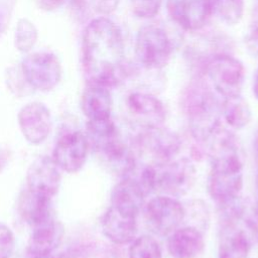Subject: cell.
<instances>
[{
  "mask_svg": "<svg viewBox=\"0 0 258 258\" xmlns=\"http://www.w3.org/2000/svg\"><path fill=\"white\" fill-rule=\"evenodd\" d=\"M82 58L90 85L113 88L129 75L122 32L107 17L95 18L85 28Z\"/></svg>",
  "mask_w": 258,
  "mask_h": 258,
  "instance_id": "cell-1",
  "label": "cell"
},
{
  "mask_svg": "<svg viewBox=\"0 0 258 258\" xmlns=\"http://www.w3.org/2000/svg\"><path fill=\"white\" fill-rule=\"evenodd\" d=\"M211 140V171L208 191L218 204L238 197L243 187V157L234 134L221 127Z\"/></svg>",
  "mask_w": 258,
  "mask_h": 258,
  "instance_id": "cell-2",
  "label": "cell"
},
{
  "mask_svg": "<svg viewBox=\"0 0 258 258\" xmlns=\"http://www.w3.org/2000/svg\"><path fill=\"white\" fill-rule=\"evenodd\" d=\"M181 105L196 140L208 141L221 127L222 104L203 80L196 79L189 83L183 92Z\"/></svg>",
  "mask_w": 258,
  "mask_h": 258,
  "instance_id": "cell-3",
  "label": "cell"
},
{
  "mask_svg": "<svg viewBox=\"0 0 258 258\" xmlns=\"http://www.w3.org/2000/svg\"><path fill=\"white\" fill-rule=\"evenodd\" d=\"M89 144L122 177L129 175L137 165L135 151L123 138L110 118L87 122Z\"/></svg>",
  "mask_w": 258,
  "mask_h": 258,
  "instance_id": "cell-4",
  "label": "cell"
},
{
  "mask_svg": "<svg viewBox=\"0 0 258 258\" xmlns=\"http://www.w3.org/2000/svg\"><path fill=\"white\" fill-rule=\"evenodd\" d=\"M154 191L165 196L180 197L186 195L196 181V167L186 157L152 164Z\"/></svg>",
  "mask_w": 258,
  "mask_h": 258,
  "instance_id": "cell-5",
  "label": "cell"
},
{
  "mask_svg": "<svg viewBox=\"0 0 258 258\" xmlns=\"http://www.w3.org/2000/svg\"><path fill=\"white\" fill-rule=\"evenodd\" d=\"M171 53V40L162 27L151 24L138 30L135 38V56L144 69H162L168 63Z\"/></svg>",
  "mask_w": 258,
  "mask_h": 258,
  "instance_id": "cell-6",
  "label": "cell"
},
{
  "mask_svg": "<svg viewBox=\"0 0 258 258\" xmlns=\"http://www.w3.org/2000/svg\"><path fill=\"white\" fill-rule=\"evenodd\" d=\"M142 210L147 228L158 236L170 235L184 221V207L170 196L152 198Z\"/></svg>",
  "mask_w": 258,
  "mask_h": 258,
  "instance_id": "cell-7",
  "label": "cell"
},
{
  "mask_svg": "<svg viewBox=\"0 0 258 258\" xmlns=\"http://www.w3.org/2000/svg\"><path fill=\"white\" fill-rule=\"evenodd\" d=\"M215 91L224 98L241 94L245 70L243 63L229 53H220L212 57L205 66Z\"/></svg>",
  "mask_w": 258,
  "mask_h": 258,
  "instance_id": "cell-8",
  "label": "cell"
},
{
  "mask_svg": "<svg viewBox=\"0 0 258 258\" xmlns=\"http://www.w3.org/2000/svg\"><path fill=\"white\" fill-rule=\"evenodd\" d=\"M20 70L27 85L42 92L53 90L61 79L59 59L47 51L28 54L23 58Z\"/></svg>",
  "mask_w": 258,
  "mask_h": 258,
  "instance_id": "cell-9",
  "label": "cell"
},
{
  "mask_svg": "<svg viewBox=\"0 0 258 258\" xmlns=\"http://www.w3.org/2000/svg\"><path fill=\"white\" fill-rule=\"evenodd\" d=\"M90 144L86 133L71 130L59 136L52 150V159L60 170L76 173L85 165Z\"/></svg>",
  "mask_w": 258,
  "mask_h": 258,
  "instance_id": "cell-10",
  "label": "cell"
},
{
  "mask_svg": "<svg viewBox=\"0 0 258 258\" xmlns=\"http://www.w3.org/2000/svg\"><path fill=\"white\" fill-rule=\"evenodd\" d=\"M17 122L23 137L32 145L43 143L52 130L50 111L40 102L24 105L17 114Z\"/></svg>",
  "mask_w": 258,
  "mask_h": 258,
  "instance_id": "cell-11",
  "label": "cell"
},
{
  "mask_svg": "<svg viewBox=\"0 0 258 258\" xmlns=\"http://www.w3.org/2000/svg\"><path fill=\"white\" fill-rule=\"evenodd\" d=\"M25 178L28 190L52 199L58 192L61 174L52 157L40 155L29 164Z\"/></svg>",
  "mask_w": 258,
  "mask_h": 258,
  "instance_id": "cell-12",
  "label": "cell"
},
{
  "mask_svg": "<svg viewBox=\"0 0 258 258\" xmlns=\"http://www.w3.org/2000/svg\"><path fill=\"white\" fill-rule=\"evenodd\" d=\"M142 129L137 138V144L140 149L152 156L155 163H163L175 158L181 142L174 132L161 126Z\"/></svg>",
  "mask_w": 258,
  "mask_h": 258,
  "instance_id": "cell-13",
  "label": "cell"
},
{
  "mask_svg": "<svg viewBox=\"0 0 258 258\" xmlns=\"http://www.w3.org/2000/svg\"><path fill=\"white\" fill-rule=\"evenodd\" d=\"M126 108L141 128L159 127L165 121L166 112L162 102L149 93L132 92L126 98Z\"/></svg>",
  "mask_w": 258,
  "mask_h": 258,
  "instance_id": "cell-14",
  "label": "cell"
},
{
  "mask_svg": "<svg viewBox=\"0 0 258 258\" xmlns=\"http://www.w3.org/2000/svg\"><path fill=\"white\" fill-rule=\"evenodd\" d=\"M169 17L185 31H198L207 23L211 13L209 0H166Z\"/></svg>",
  "mask_w": 258,
  "mask_h": 258,
  "instance_id": "cell-15",
  "label": "cell"
},
{
  "mask_svg": "<svg viewBox=\"0 0 258 258\" xmlns=\"http://www.w3.org/2000/svg\"><path fill=\"white\" fill-rule=\"evenodd\" d=\"M101 227L103 234L114 244H130L137 235V217L121 212L112 206L104 214Z\"/></svg>",
  "mask_w": 258,
  "mask_h": 258,
  "instance_id": "cell-16",
  "label": "cell"
},
{
  "mask_svg": "<svg viewBox=\"0 0 258 258\" xmlns=\"http://www.w3.org/2000/svg\"><path fill=\"white\" fill-rule=\"evenodd\" d=\"M146 194L139 182L127 175L113 187L111 194V206L121 212L138 217L144 206Z\"/></svg>",
  "mask_w": 258,
  "mask_h": 258,
  "instance_id": "cell-17",
  "label": "cell"
},
{
  "mask_svg": "<svg viewBox=\"0 0 258 258\" xmlns=\"http://www.w3.org/2000/svg\"><path fill=\"white\" fill-rule=\"evenodd\" d=\"M205 248L202 231L192 226L179 227L167 241V249L173 258H197Z\"/></svg>",
  "mask_w": 258,
  "mask_h": 258,
  "instance_id": "cell-18",
  "label": "cell"
},
{
  "mask_svg": "<svg viewBox=\"0 0 258 258\" xmlns=\"http://www.w3.org/2000/svg\"><path fill=\"white\" fill-rule=\"evenodd\" d=\"M62 225L53 218L34 227L28 240V251L34 255L51 254L61 243L63 237Z\"/></svg>",
  "mask_w": 258,
  "mask_h": 258,
  "instance_id": "cell-19",
  "label": "cell"
},
{
  "mask_svg": "<svg viewBox=\"0 0 258 258\" xmlns=\"http://www.w3.org/2000/svg\"><path fill=\"white\" fill-rule=\"evenodd\" d=\"M51 199L34 194L26 188L18 199L17 209L21 219L31 228L52 218Z\"/></svg>",
  "mask_w": 258,
  "mask_h": 258,
  "instance_id": "cell-20",
  "label": "cell"
},
{
  "mask_svg": "<svg viewBox=\"0 0 258 258\" xmlns=\"http://www.w3.org/2000/svg\"><path fill=\"white\" fill-rule=\"evenodd\" d=\"M81 108L89 121L110 118L112 97L109 89L97 85H90L83 92Z\"/></svg>",
  "mask_w": 258,
  "mask_h": 258,
  "instance_id": "cell-21",
  "label": "cell"
},
{
  "mask_svg": "<svg viewBox=\"0 0 258 258\" xmlns=\"http://www.w3.org/2000/svg\"><path fill=\"white\" fill-rule=\"evenodd\" d=\"M250 241L237 225L221 228L218 258H249Z\"/></svg>",
  "mask_w": 258,
  "mask_h": 258,
  "instance_id": "cell-22",
  "label": "cell"
},
{
  "mask_svg": "<svg viewBox=\"0 0 258 258\" xmlns=\"http://www.w3.org/2000/svg\"><path fill=\"white\" fill-rule=\"evenodd\" d=\"M222 115L227 124L234 130H240L246 127L252 117L251 109L241 95L224 98Z\"/></svg>",
  "mask_w": 258,
  "mask_h": 258,
  "instance_id": "cell-23",
  "label": "cell"
},
{
  "mask_svg": "<svg viewBox=\"0 0 258 258\" xmlns=\"http://www.w3.org/2000/svg\"><path fill=\"white\" fill-rule=\"evenodd\" d=\"M211 13L221 21L234 25L243 17L244 0H209Z\"/></svg>",
  "mask_w": 258,
  "mask_h": 258,
  "instance_id": "cell-24",
  "label": "cell"
},
{
  "mask_svg": "<svg viewBox=\"0 0 258 258\" xmlns=\"http://www.w3.org/2000/svg\"><path fill=\"white\" fill-rule=\"evenodd\" d=\"M129 258H162V252L154 238L144 235L130 243Z\"/></svg>",
  "mask_w": 258,
  "mask_h": 258,
  "instance_id": "cell-25",
  "label": "cell"
},
{
  "mask_svg": "<svg viewBox=\"0 0 258 258\" xmlns=\"http://www.w3.org/2000/svg\"><path fill=\"white\" fill-rule=\"evenodd\" d=\"M37 40V29L27 18H21L15 29V46L21 52H28Z\"/></svg>",
  "mask_w": 258,
  "mask_h": 258,
  "instance_id": "cell-26",
  "label": "cell"
},
{
  "mask_svg": "<svg viewBox=\"0 0 258 258\" xmlns=\"http://www.w3.org/2000/svg\"><path fill=\"white\" fill-rule=\"evenodd\" d=\"M134 14L140 18L154 17L162 4V0H130Z\"/></svg>",
  "mask_w": 258,
  "mask_h": 258,
  "instance_id": "cell-27",
  "label": "cell"
},
{
  "mask_svg": "<svg viewBox=\"0 0 258 258\" xmlns=\"http://www.w3.org/2000/svg\"><path fill=\"white\" fill-rule=\"evenodd\" d=\"M15 248V237L12 230L0 222V258H10Z\"/></svg>",
  "mask_w": 258,
  "mask_h": 258,
  "instance_id": "cell-28",
  "label": "cell"
},
{
  "mask_svg": "<svg viewBox=\"0 0 258 258\" xmlns=\"http://www.w3.org/2000/svg\"><path fill=\"white\" fill-rule=\"evenodd\" d=\"M244 44L247 52L258 58V24L253 23L244 36Z\"/></svg>",
  "mask_w": 258,
  "mask_h": 258,
  "instance_id": "cell-29",
  "label": "cell"
},
{
  "mask_svg": "<svg viewBox=\"0 0 258 258\" xmlns=\"http://www.w3.org/2000/svg\"><path fill=\"white\" fill-rule=\"evenodd\" d=\"M15 0H0V34H2L11 19Z\"/></svg>",
  "mask_w": 258,
  "mask_h": 258,
  "instance_id": "cell-30",
  "label": "cell"
},
{
  "mask_svg": "<svg viewBox=\"0 0 258 258\" xmlns=\"http://www.w3.org/2000/svg\"><path fill=\"white\" fill-rule=\"evenodd\" d=\"M91 3L96 11L106 15L117 9L120 0H91Z\"/></svg>",
  "mask_w": 258,
  "mask_h": 258,
  "instance_id": "cell-31",
  "label": "cell"
},
{
  "mask_svg": "<svg viewBox=\"0 0 258 258\" xmlns=\"http://www.w3.org/2000/svg\"><path fill=\"white\" fill-rule=\"evenodd\" d=\"M249 226L258 240V202L253 206L251 215L249 217Z\"/></svg>",
  "mask_w": 258,
  "mask_h": 258,
  "instance_id": "cell-32",
  "label": "cell"
},
{
  "mask_svg": "<svg viewBox=\"0 0 258 258\" xmlns=\"http://www.w3.org/2000/svg\"><path fill=\"white\" fill-rule=\"evenodd\" d=\"M36 1L42 9L46 11H51L59 8L64 3L66 0H36Z\"/></svg>",
  "mask_w": 258,
  "mask_h": 258,
  "instance_id": "cell-33",
  "label": "cell"
},
{
  "mask_svg": "<svg viewBox=\"0 0 258 258\" xmlns=\"http://www.w3.org/2000/svg\"><path fill=\"white\" fill-rule=\"evenodd\" d=\"M55 258H84L81 253L77 252V251H69L66 253H62L61 255H59L58 257Z\"/></svg>",
  "mask_w": 258,
  "mask_h": 258,
  "instance_id": "cell-34",
  "label": "cell"
},
{
  "mask_svg": "<svg viewBox=\"0 0 258 258\" xmlns=\"http://www.w3.org/2000/svg\"><path fill=\"white\" fill-rule=\"evenodd\" d=\"M253 92H254V95L256 97V99L258 100V70L256 72V75H255V78H254V84H253Z\"/></svg>",
  "mask_w": 258,
  "mask_h": 258,
  "instance_id": "cell-35",
  "label": "cell"
},
{
  "mask_svg": "<svg viewBox=\"0 0 258 258\" xmlns=\"http://www.w3.org/2000/svg\"><path fill=\"white\" fill-rule=\"evenodd\" d=\"M254 23L258 24V0H256L255 6H254Z\"/></svg>",
  "mask_w": 258,
  "mask_h": 258,
  "instance_id": "cell-36",
  "label": "cell"
},
{
  "mask_svg": "<svg viewBox=\"0 0 258 258\" xmlns=\"http://www.w3.org/2000/svg\"><path fill=\"white\" fill-rule=\"evenodd\" d=\"M33 258H55L52 254H43V255H34Z\"/></svg>",
  "mask_w": 258,
  "mask_h": 258,
  "instance_id": "cell-37",
  "label": "cell"
},
{
  "mask_svg": "<svg viewBox=\"0 0 258 258\" xmlns=\"http://www.w3.org/2000/svg\"><path fill=\"white\" fill-rule=\"evenodd\" d=\"M256 150H257V154H258V133H257V137H256Z\"/></svg>",
  "mask_w": 258,
  "mask_h": 258,
  "instance_id": "cell-38",
  "label": "cell"
}]
</instances>
